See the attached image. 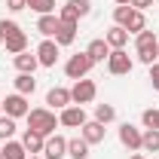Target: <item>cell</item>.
Returning <instances> with one entry per match:
<instances>
[{"label":"cell","mask_w":159,"mask_h":159,"mask_svg":"<svg viewBox=\"0 0 159 159\" xmlns=\"http://www.w3.org/2000/svg\"><path fill=\"white\" fill-rule=\"evenodd\" d=\"M58 43H55V40H43V43H40L37 46V61H40V67H55V61H58Z\"/></svg>","instance_id":"ba28073f"},{"label":"cell","mask_w":159,"mask_h":159,"mask_svg":"<svg viewBox=\"0 0 159 159\" xmlns=\"http://www.w3.org/2000/svg\"><path fill=\"white\" fill-rule=\"evenodd\" d=\"M6 6H9L12 12H21V9L28 6V0H6Z\"/></svg>","instance_id":"d6a6232c"},{"label":"cell","mask_w":159,"mask_h":159,"mask_svg":"<svg viewBox=\"0 0 159 159\" xmlns=\"http://www.w3.org/2000/svg\"><path fill=\"white\" fill-rule=\"evenodd\" d=\"M104 40H107L110 49H125V43H129V31H125L122 25H113V28L104 34Z\"/></svg>","instance_id":"9a60e30c"},{"label":"cell","mask_w":159,"mask_h":159,"mask_svg":"<svg viewBox=\"0 0 159 159\" xmlns=\"http://www.w3.org/2000/svg\"><path fill=\"white\" fill-rule=\"evenodd\" d=\"M159 46V37L150 31V28H144L141 34H135V52H144V49H156Z\"/></svg>","instance_id":"ffe728a7"},{"label":"cell","mask_w":159,"mask_h":159,"mask_svg":"<svg viewBox=\"0 0 159 159\" xmlns=\"http://www.w3.org/2000/svg\"><path fill=\"white\" fill-rule=\"evenodd\" d=\"M3 159H28V150H25V144L21 141H6V147H3Z\"/></svg>","instance_id":"d4e9b609"},{"label":"cell","mask_w":159,"mask_h":159,"mask_svg":"<svg viewBox=\"0 0 159 159\" xmlns=\"http://www.w3.org/2000/svg\"><path fill=\"white\" fill-rule=\"evenodd\" d=\"M95 95H98V86H95V80H74V89H70V101L74 104H92L95 101Z\"/></svg>","instance_id":"277c9868"},{"label":"cell","mask_w":159,"mask_h":159,"mask_svg":"<svg viewBox=\"0 0 159 159\" xmlns=\"http://www.w3.org/2000/svg\"><path fill=\"white\" fill-rule=\"evenodd\" d=\"M3 46H6V52H9V55H19V52L28 49V34H25V31H16V34L3 37Z\"/></svg>","instance_id":"5bb4252c"},{"label":"cell","mask_w":159,"mask_h":159,"mask_svg":"<svg viewBox=\"0 0 159 159\" xmlns=\"http://www.w3.org/2000/svg\"><path fill=\"white\" fill-rule=\"evenodd\" d=\"M46 104L52 107V110H64V107H70L74 101H70V89H64V86H52L49 92H46Z\"/></svg>","instance_id":"7c38bea8"},{"label":"cell","mask_w":159,"mask_h":159,"mask_svg":"<svg viewBox=\"0 0 159 159\" xmlns=\"http://www.w3.org/2000/svg\"><path fill=\"white\" fill-rule=\"evenodd\" d=\"M116 6H132V0H116Z\"/></svg>","instance_id":"e575fe53"},{"label":"cell","mask_w":159,"mask_h":159,"mask_svg":"<svg viewBox=\"0 0 159 159\" xmlns=\"http://www.w3.org/2000/svg\"><path fill=\"white\" fill-rule=\"evenodd\" d=\"M58 25H61V19L55 16V12H49V16H40L37 19V31L43 34V37H55V31H58Z\"/></svg>","instance_id":"2e32d148"},{"label":"cell","mask_w":159,"mask_h":159,"mask_svg":"<svg viewBox=\"0 0 159 159\" xmlns=\"http://www.w3.org/2000/svg\"><path fill=\"white\" fill-rule=\"evenodd\" d=\"M28 110H31V104H28V98H25V95H19V92L3 98V113H6V116L21 119V116H28Z\"/></svg>","instance_id":"8992f818"},{"label":"cell","mask_w":159,"mask_h":159,"mask_svg":"<svg viewBox=\"0 0 159 159\" xmlns=\"http://www.w3.org/2000/svg\"><path fill=\"white\" fill-rule=\"evenodd\" d=\"M141 135H144V132H141L138 125H132V122H122V125H119V144L129 147L132 153L141 150Z\"/></svg>","instance_id":"9c48e42d"},{"label":"cell","mask_w":159,"mask_h":159,"mask_svg":"<svg viewBox=\"0 0 159 159\" xmlns=\"http://www.w3.org/2000/svg\"><path fill=\"white\" fill-rule=\"evenodd\" d=\"M89 12H92V0H67V3L58 9V19L61 21H74V25H77V21L86 19Z\"/></svg>","instance_id":"7a4b0ae2"},{"label":"cell","mask_w":159,"mask_h":159,"mask_svg":"<svg viewBox=\"0 0 159 159\" xmlns=\"http://www.w3.org/2000/svg\"><path fill=\"white\" fill-rule=\"evenodd\" d=\"M12 135H16V119L0 113V141H9Z\"/></svg>","instance_id":"4316f807"},{"label":"cell","mask_w":159,"mask_h":159,"mask_svg":"<svg viewBox=\"0 0 159 159\" xmlns=\"http://www.w3.org/2000/svg\"><path fill=\"white\" fill-rule=\"evenodd\" d=\"M129 16H132V6H116V9H113V21H116V25H125Z\"/></svg>","instance_id":"f546056e"},{"label":"cell","mask_w":159,"mask_h":159,"mask_svg":"<svg viewBox=\"0 0 159 159\" xmlns=\"http://www.w3.org/2000/svg\"><path fill=\"white\" fill-rule=\"evenodd\" d=\"M28 6H31L37 16H49V12H55V0H28Z\"/></svg>","instance_id":"83f0119b"},{"label":"cell","mask_w":159,"mask_h":159,"mask_svg":"<svg viewBox=\"0 0 159 159\" xmlns=\"http://www.w3.org/2000/svg\"><path fill=\"white\" fill-rule=\"evenodd\" d=\"M43 156H46V159H64V156H67V138L49 135L46 144H43Z\"/></svg>","instance_id":"30bf717a"},{"label":"cell","mask_w":159,"mask_h":159,"mask_svg":"<svg viewBox=\"0 0 159 159\" xmlns=\"http://www.w3.org/2000/svg\"><path fill=\"white\" fill-rule=\"evenodd\" d=\"M132 67H135V61H132V55H129L125 49H110V55H107V70H110L113 77L132 74Z\"/></svg>","instance_id":"3957f363"},{"label":"cell","mask_w":159,"mask_h":159,"mask_svg":"<svg viewBox=\"0 0 159 159\" xmlns=\"http://www.w3.org/2000/svg\"><path fill=\"white\" fill-rule=\"evenodd\" d=\"M12 64H16V70L19 74H34L40 67V61H37V52H19V55H12Z\"/></svg>","instance_id":"4fadbf2b"},{"label":"cell","mask_w":159,"mask_h":159,"mask_svg":"<svg viewBox=\"0 0 159 159\" xmlns=\"http://www.w3.org/2000/svg\"><path fill=\"white\" fill-rule=\"evenodd\" d=\"M28 159H43V156H40V153H37V156H28Z\"/></svg>","instance_id":"8d00e7d4"},{"label":"cell","mask_w":159,"mask_h":159,"mask_svg":"<svg viewBox=\"0 0 159 159\" xmlns=\"http://www.w3.org/2000/svg\"><path fill=\"white\" fill-rule=\"evenodd\" d=\"M0 46H3V34H0Z\"/></svg>","instance_id":"f35d334b"},{"label":"cell","mask_w":159,"mask_h":159,"mask_svg":"<svg viewBox=\"0 0 159 159\" xmlns=\"http://www.w3.org/2000/svg\"><path fill=\"white\" fill-rule=\"evenodd\" d=\"M95 119L104 122V125L113 122V119H116V107H113V104H95Z\"/></svg>","instance_id":"484cf974"},{"label":"cell","mask_w":159,"mask_h":159,"mask_svg":"<svg viewBox=\"0 0 159 159\" xmlns=\"http://www.w3.org/2000/svg\"><path fill=\"white\" fill-rule=\"evenodd\" d=\"M141 150L159 153V129H144V135H141Z\"/></svg>","instance_id":"cb8c5ba5"},{"label":"cell","mask_w":159,"mask_h":159,"mask_svg":"<svg viewBox=\"0 0 159 159\" xmlns=\"http://www.w3.org/2000/svg\"><path fill=\"white\" fill-rule=\"evenodd\" d=\"M0 113H3V98H0Z\"/></svg>","instance_id":"74e56055"},{"label":"cell","mask_w":159,"mask_h":159,"mask_svg":"<svg viewBox=\"0 0 159 159\" xmlns=\"http://www.w3.org/2000/svg\"><path fill=\"white\" fill-rule=\"evenodd\" d=\"M150 86L159 92V61H156V64H150Z\"/></svg>","instance_id":"1f68e13d"},{"label":"cell","mask_w":159,"mask_h":159,"mask_svg":"<svg viewBox=\"0 0 159 159\" xmlns=\"http://www.w3.org/2000/svg\"><path fill=\"white\" fill-rule=\"evenodd\" d=\"M16 31H21V28L12 19H3V21H0V34H3V37H9V34H16Z\"/></svg>","instance_id":"4dcf8cb0"},{"label":"cell","mask_w":159,"mask_h":159,"mask_svg":"<svg viewBox=\"0 0 159 159\" xmlns=\"http://www.w3.org/2000/svg\"><path fill=\"white\" fill-rule=\"evenodd\" d=\"M55 43H58V46H70V43H74V40H77V25H74V21H61L58 25V31H55Z\"/></svg>","instance_id":"ac0fdd59"},{"label":"cell","mask_w":159,"mask_h":159,"mask_svg":"<svg viewBox=\"0 0 159 159\" xmlns=\"http://www.w3.org/2000/svg\"><path fill=\"white\" fill-rule=\"evenodd\" d=\"M34 89H37V80H34V74H19L16 77V92L19 95H34Z\"/></svg>","instance_id":"603a6c76"},{"label":"cell","mask_w":159,"mask_h":159,"mask_svg":"<svg viewBox=\"0 0 159 159\" xmlns=\"http://www.w3.org/2000/svg\"><path fill=\"white\" fill-rule=\"evenodd\" d=\"M129 159H144V156H141V153H132V156H129Z\"/></svg>","instance_id":"d590c367"},{"label":"cell","mask_w":159,"mask_h":159,"mask_svg":"<svg viewBox=\"0 0 159 159\" xmlns=\"http://www.w3.org/2000/svg\"><path fill=\"white\" fill-rule=\"evenodd\" d=\"M132 6H135V9H141V12H144L147 6H153V0H132Z\"/></svg>","instance_id":"836d02e7"},{"label":"cell","mask_w":159,"mask_h":159,"mask_svg":"<svg viewBox=\"0 0 159 159\" xmlns=\"http://www.w3.org/2000/svg\"><path fill=\"white\" fill-rule=\"evenodd\" d=\"M28 129L31 132H37V135H43V138H49V135H55V129H58L61 122L58 116L49 110V107H34V110H28Z\"/></svg>","instance_id":"6da1fadb"},{"label":"cell","mask_w":159,"mask_h":159,"mask_svg":"<svg viewBox=\"0 0 159 159\" xmlns=\"http://www.w3.org/2000/svg\"><path fill=\"white\" fill-rule=\"evenodd\" d=\"M80 135H83V141H86L89 147H95V144H101V141H104L107 129H104V122H98V119H89V122L80 129Z\"/></svg>","instance_id":"8fae6325"},{"label":"cell","mask_w":159,"mask_h":159,"mask_svg":"<svg viewBox=\"0 0 159 159\" xmlns=\"http://www.w3.org/2000/svg\"><path fill=\"white\" fill-rule=\"evenodd\" d=\"M58 122L67 125V129H83V125L89 122V116H86V110H83L80 104H70V107H64L58 113Z\"/></svg>","instance_id":"52a82bcc"},{"label":"cell","mask_w":159,"mask_h":159,"mask_svg":"<svg viewBox=\"0 0 159 159\" xmlns=\"http://www.w3.org/2000/svg\"><path fill=\"white\" fill-rule=\"evenodd\" d=\"M141 122H144V129H159V110H144L141 113Z\"/></svg>","instance_id":"f1b7e54d"},{"label":"cell","mask_w":159,"mask_h":159,"mask_svg":"<svg viewBox=\"0 0 159 159\" xmlns=\"http://www.w3.org/2000/svg\"><path fill=\"white\" fill-rule=\"evenodd\" d=\"M95 67V61L89 58V52H77V55H70L67 58V64H64V74L70 80H83L89 70Z\"/></svg>","instance_id":"5b68a950"},{"label":"cell","mask_w":159,"mask_h":159,"mask_svg":"<svg viewBox=\"0 0 159 159\" xmlns=\"http://www.w3.org/2000/svg\"><path fill=\"white\" fill-rule=\"evenodd\" d=\"M122 28H125L129 34H141V31L147 28V19H144V12H141V9H135V6H132V16L125 19V25H122Z\"/></svg>","instance_id":"44dd1931"},{"label":"cell","mask_w":159,"mask_h":159,"mask_svg":"<svg viewBox=\"0 0 159 159\" xmlns=\"http://www.w3.org/2000/svg\"><path fill=\"white\" fill-rule=\"evenodd\" d=\"M153 159H159V156H153Z\"/></svg>","instance_id":"ab89813d"},{"label":"cell","mask_w":159,"mask_h":159,"mask_svg":"<svg viewBox=\"0 0 159 159\" xmlns=\"http://www.w3.org/2000/svg\"><path fill=\"white\" fill-rule=\"evenodd\" d=\"M86 52H89V58L98 64V61H107V55H110V46H107V40H104V37H98V40H92V43L86 46Z\"/></svg>","instance_id":"e0dca14e"},{"label":"cell","mask_w":159,"mask_h":159,"mask_svg":"<svg viewBox=\"0 0 159 159\" xmlns=\"http://www.w3.org/2000/svg\"><path fill=\"white\" fill-rule=\"evenodd\" d=\"M21 144H25V150H28V153H31V156H43V144H46V138H43V135H37V132H31V129H28V132H25V138H21Z\"/></svg>","instance_id":"d6986e66"},{"label":"cell","mask_w":159,"mask_h":159,"mask_svg":"<svg viewBox=\"0 0 159 159\" xmlns=\"http://www.w3.org/2000/svg\"><path fill=\"white\" fill-rule=\"evenodd\" d=\"M67 156L70 159H89V144L83 141V135L67 141Z\"/></svg>","instance_id":"7402d4cb"}]
</instances>
